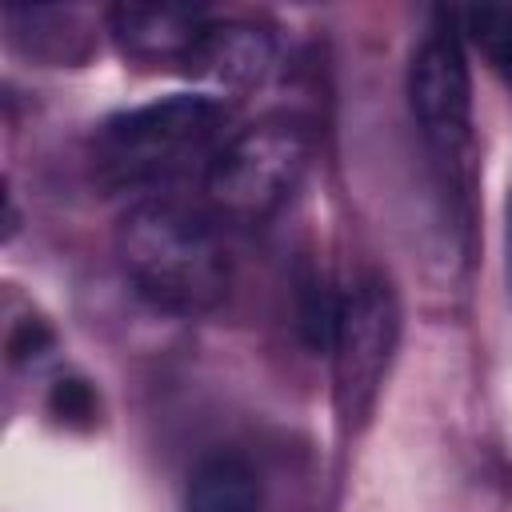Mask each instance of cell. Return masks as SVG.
Returning <instances> with one entry per match:
<instances>
[{
  "label": "cell",
  "instance_id": "cell-5",
  "mask_svg": "<svg viewBox=\"0 0 512 512\" xmlns=\"http://www.w3.org/2000/svg\"><path fill=\"white\" fill-rule=\"evenodd\" d=\"M408 104L412 116L424 132V140L456 160L468 140H472V76H468V56L464 44L452 28V12L448 24L432 28L408 64Z\"/></svg>",
  "mask_w": 512,
  "mask_h": 512
},
{
  "label": "cell",
  "instance_id": "cell-2",
  "mask_svg": "<svg viewBox=\"0 0 512 512\" xmlns=\"http://www.w3.org/2000/svg\"><path fill=\"white\" fill-rule=\"evenodd\" d=\"M228 124L212 92H176L108 116L92 136V176L104 188H144L204 156Z\"/></svg>",
  "mask_w": 512,
  "mask_h": 512
},
{
  "label": "cell",
  "instance_id": "cell-1",
  "mask_svg": "<svg viewBox=\"0 0 512 512\" xmlns=\"http://www.w3.org/2000/svg\"><path fill=\"white\" fill-rule=\"evenodd\" d=\"M116 256L144 300L196 316L228 292V248L208 212L180 200H144L116 228Z\"/></svg>",
  "mask_w": 512,
  "mask_h": 512
},
{
  "label": "cell",
  "instance_id": "cell-7",
  "mask_svg": "<svg viewBox=\"0 0 512 512\" xmlns=\"http://www.w3.org/2000/svg\"><path fill=\"white\" fill-rule=\"evenodd\" d=\"M204 28H208V20H204L200 8L116 4L108 12V32H112L116 48L128 60H140V64H160V60L184 64V56L192 52V44L200 40Z\"/></svg>",
  "mask_w": 512,
  "mask_h": 512
},
{
  "label": "cell",
  "instance_id": "cell-8",
  "mask_svg": "<svg viewBox=\"0 0 512 512\" xmlns=\"http://www.w3.org/2000/svg\"><path fill=\"white\" fill-rule=\"evenodd\" d=\"M184 512H264L256 468L236 452L204 456L188 476Z\"/></svg>",
  "mask_w": 512,
  "mask_h": 512
},
{
  "label": "cell",
  "instance_id": "cell-4",
  "mask_svg": "<svg viewBox=\"0 0 512 512\" xmlns=\"http://www.w3.org/2000/svg\"><path fill=\"white\" fill-rule=\"evenodd\" d=\"M400 344V300L384 272H360L340 296L332 336V400L344 432L368 424Z\"/></svg>",
  "mask_w": 512,
  "mask_h": 512
},
{
  "label": "cell",
  "instance_id": "cell-11",
  "mask_svg": "<svg viewBox=\"0 0 512 512\" xmlns=\"http://www.w3.org/2000/svg\"><path fill=\"white\" fill-rule=\"evenodd\" d=\"M48 412H52L60 424H68V428H92V424L100 420V396H96V388H92L88 380L64 376V380H56L52 392H48Z\"/></svg>",
  "mask_w": 512,
  "mask_h": 512
},
{
  "label": "cell",
  "instance_id": "cell-12",
  "mask_svg": "<svg viewBox=\"0 0 512 512\" xmlns=\"http://www.w3.org/2000/svg\"><path fill=\"white\" fill-rule=\"evenodd\" d=\"M52 344V328L44 320H20L8 336V356L12 360H36Z\"/></svg>",
  "mask_w": 512,
  "mask_h": 512
},
{
  "label": "cell",
  "instance_id": "cell-9",
  "mask_svg": "<svg viewBox=\"0 0 512 512\" xmlns=\"http://www.w3.org/2000/svg\"><path fill=\"white\" fill-rule=\"evenodd\" d=\"M460 32L480 48L496 76L512 84V4H472L460 12Z\"/></svg>",
  "mask_w": 512,
  "mask_h": 512
},
{
  "label": "cell",
  "instance_id": "cell-10",
  "mask_svg": "<svg viewBox=\"0 0 512 512\" xmlns=\"http://www.w3.org/2000/svg\"><path fill=\"white\" fill-rule=\"evenodd\" d=\"M336 316H340V296H332L320 276H304V280H300V300H296L300 336H304L312 348H332Z\"/></svg>",
  "mask_w": 512,
  "mask_h": 512
},
{
  "label": "cell",
  "instance_id": "cell-6",
  "mask_svg": "<svg viewBox=\"0 0 512 512\" xmlns=\"http://www.w3.org/2000/svg\"><path fill=\"white\" fill-rule=\"evenodd\" d=\"M276 44L268 28L248 20H208L192 52L184 56V72L216 92H248L272 68Z\"/></svg>",
  "mask_w": 512,
  "mask_h": 512
},
{
  "label": "cell",
  "instance_id": "cell-3",
  "mask_svg": "<svg viewBox=\"0 0 512 512\" xmlns=\"http://www.w3.org/2000/svg\"><path fill=\"white\" fill-rule=\"evenodd\" d=\"M308 164V132L296 120L268 116L240 128L224 148L212 152L204 192L212 220L260 224L296 188Z\"/></svg>",
  "mask_w": 512,
  "mask_h": 512
}]
</instances>
